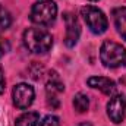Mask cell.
<instances>
[{
    "instance_id": "8",
    "label": "cell",
    "mask_w": 126,
    "mask_h": 126,
    "mask_svg": "<svg viewBox=\"0 0 126 126\" xmlns=\"http://www.w3.org/2000/svg\"><path fill=\"white\" fill-rule=\"evenodd\" d=\"M63 19H64V24H66V35H64V44L66 47H73L78 40H79V35H81V25L76 19L75 15L66 12L63 15Z\"/></svg>"
},
{
    "instance_id": "6",
    "label": "cell",
    "mask_w": 126,
    "mask_h": 126,
    "mask_svg": "<svg viewBox=\"0 0 126 126\" xmlns=\"http://www.w3.org/2000/svg\"><path fill=\"white\" fill-rule=\"evenodd\" d=\"M64 91V85L60 81V76L53 70L48 75V81L46 84V93H47V104L51 109H59L60 106V100L57 98V95Z\"/></svg>"
},
{
    "instance_id": "10",
    "label": "cell",
    "mask_w": 126,
    "mask_h": 126,
    "mask_svg": "<svg viewBox=\"0 0 126 126\" xmlns=\"http://www.w3.org/2000/svg\"><path fill=\"white\" fill-rule=\"evenodd\" d=\"M111 15L114 19V27H116L117 34L126 41V6L113 9Z\"/></svg>"
},
{
    "instance_id": "5",
    "label": "cell",
    "mask_w": 126,
    "mask_h": 126,
    "mask_svg": "<svg viewBox=\"0 0 126 126\" xmlns=\"http://www.w3.org/2000/svg\"><path fill=\"white\" fill-rule=\"evenodd\" d=\"M12 98H13V104L16 109H21V110H25L34 103V98H35V91L31 85L28 84H18L13 87V91H12Z\"/></svg>"
},
{
    "instance_id": "9",
    "label": "cell",
    "mask_w": 126,
    "mask_h": 126,
    "mask_svg": "<svg viewBox=\"0 0 126 126\" xmlns=\"http://www.w3.org/2000/svg\"><path fill=\"white\" fill-rule=\"evenodd\" d=\"M88 85L91 88H95V90H100L103 94L106 95H114L116 94V82L111 81L110 78H106V76H91L88 78Z\"/></svg>"
},
{
    "instance_id": "15",
    "label": "cell",
    "mask_w": 126,
    "mask_h": 126,
    "mask_svg": "<svg viewBox=\"0 0 126 126\" xmlns=\"http://www.w3.org/2000/svg\"><path fill=\"white\" fill-rule=\"evenodd\" d=\"M10 50V43L6 38H0V57H3Z\"/></svg>"
},
{
    "instance_id": "1",
    "label": "cell",
    "mask_w": 126,
    "mask_h": 126,
    "mask_svg": "<svg viewBox=\"0 0 126 126\" xmlns=\"http://www.w3.org/2000/svg\"><path fill=\"white\" fill-rule=\"evenodd\" d=\"M24 44L30 51L43 54L53 47V35L43 28H28L24 32Z\"/></svg>"
},
{
    "instance_id": "7",
    "label": "cell",
    "mask_w": 126,
    "mask_h": 126,
    "mask_svg": "<svg viewBox=\"0 0 126 126\" xmlns=\"http://www.w3.org/2000/svg\"><path fill=\"white\" fill-rule=\"evenodd\" d=\"M107 114L113 123H122L126 114V97L122 94L113 95L107 103Z\"/></svg>"
},
{
    "instance_id": "12",
    "label": "cell",
    "mask_w": 126,
    "mask_h": 126,
    "mask_svg": "<svg viewBox=\"0 0 126 126\" xmlns=\"http://www.w3.org/2000/svg\"><path fill=\"white\" fill-rule=\"evenodd\" d=\"M73 107L78 113H85L90 107V100L88 97L82 93H78V94L73 97Z\"/></svg>"
},
{
    "instance_id": "2",
    "label": "cell",
    "mask_w": 126,
    "mask_h": 126,
    "mask_svg": "<svg viewBox=\"0 0 126 126\" xmlns=\"http://www.w3.org/2000/svg\"><path fill=\"white\" fill-rule=\"evenodd\" d=\"M100 60L106 67L126 66V48L111 40H106L100 48Z\"/></svg>"
},
{
    "instance_id": "16",
    "label": "cell",
    "mask_w": 126,
    "mask_h": 126,
    "mask_svg": "<svg viewBox=\"0 0 126 126\" xmlns=\"http://www.w3.org/2000/svg\"><path fill=\"white\" fill-rule=\"evenodd\" d=\"M6 90V79H4V70L0 64V94H3Z\"/></svg>"
},
{
    "instance_id": "11",
    "label": "cell",
    "mask_w": 126,
    "mask_h": 126,
    "mask_svg": "<svg viewBox=\"0 0 126 126\" xmlns=\"http://www.w3.org/2000/svg\"><path fill=\"white\" fill-rule=\"evenodd\" d=\"M40 120V114L37 111H28L16 117L15 126H37Z\"/></svg>"
},
{
    "instance_id": "13",
    "label": "cell",
    "mask_w": 126,
    "mask_h": 126,
    "mask_svg": "<svg viewBox=\"0 0 126 126\" xmlns=\"http://www.w3.org/2000/svg\"><path fill=\"white\" fill-rule=\"evenodd\" d=\"M12 24V16L10 13L0 4V31H4L10 27Z\"/></svg>"
},
{
    "instance_id": "14",
    "label": "cell",
    "mask_w": 126,
    "mask_h": 126,
    "mask_svg": "<svg viewBox=\"0 0 126 126\" xmlns=\"http://www.w3.org/2000/svg\"><path fill=\"white\" fill-rule=\"evenodd\" d=\"M38 126H60V120H59V117L48 114V116H46V117L40 122Z\"/></svg>"
},
{
    "instance_id": "17",
    "label": "cell",
    "mask_w": 126,
    "mask_h": 126,
    "mask_svg": "<svg viewBox=\"0 0 126 126\" xmlns=\"http://www.w3.org/2000/svg\"><path fill=\"white\" fill-rule=\"evenodd\" d=\"M76 126H93L90 122H82V123H79V125H76Z\"/></svg>"
},
{
    "instance_id": "4",
    "label": "cell",
    "mask_w": 126,
    "mask_h": 126,
    "mask_svg": "<svg viewBox=\"0 0 126 126\" xmlns=\"http://www.w3.org/2000/svg\"><path fill=\"white\" fill-rule=\"evenodd\" d=\"M81 16L84 18L85 24L88 25V28L91 30V32H94L97 35L103 34L107 31L109 28V21L106 18V15L94 6H85L81 9Z\"/></svg>"
},
{
    "instance_id": "3",
    "label": "cell",
    "mask_w": 126,
    "mask_h": 126,
    "mask_svg": "<svg viewBox=\"0 0 126 126\" xmlns=\"http://www.w3.org/2000/svg\"><path fill=\"white\" fill-rule=\"evenodd\" d=\"M57 16V6L51 0H40L31 7L30 19L37 25L48 27Z\"/></svg>"
},
{
    "instance_id": "18",
    "label": "cell",
    "mask_w": 126,
    "mask_h": 126,
    "mask_svg": "<svg viewBox=\"0 0 126 126\" xmlns=\"http://www.w3.org/2000/svg\"><path fill=\"white\" fill-rule=\"evenodd\" d=\"M90 1H98V0H90Z\"/></svg>"
}]
</instances>
